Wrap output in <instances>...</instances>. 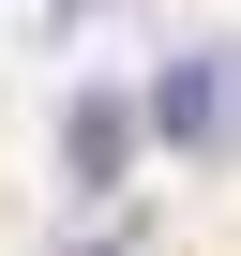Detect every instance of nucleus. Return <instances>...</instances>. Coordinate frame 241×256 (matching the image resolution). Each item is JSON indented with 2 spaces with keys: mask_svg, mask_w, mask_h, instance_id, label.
<instances>
[{
  "mask_svg": "<svg viewBox=\"0 0 241 256\" xmlns=\"http://www.w3.org/2000/svg\"><path fill=\"white\" fill-rule=\"evenodd\" d=\"M151 136H181V151H241V76H226V60H166Z\"/></svg>",
  "mask_w": 241,
  "mask_h": 256,
  "instance_id": "f257e3e1",
  "label": "nucleus"
},
{
  "mask_svg": "<svg viewBox=\"0 0 241 256\" xmlns=\"http://www.w3.org/2000/svg\"><path fill=\"white\" fill-rule=\"evenodd\" d=\"M136 136H151V120L120 106V90H76V106H60V181H76V196H106L120 166H136Z\"/></svg>",
  "mask_w": 241,
  "mask_h": 256,
  "instance_id": "f03ea898",
  "label": "nucleus"
}]
</instances>
